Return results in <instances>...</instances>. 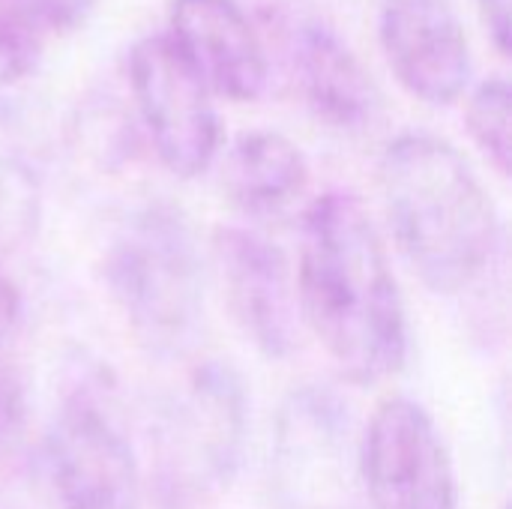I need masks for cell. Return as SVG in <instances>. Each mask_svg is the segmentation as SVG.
Segmentation results:
<instances>
[{
    "label": "cell",
    "instance_id": "e0dca14e",
    "mask_svg": "<svg viewBox=\"0 0 512 509\" xmlns=\"http://www.w3.org/2000/svg\"><path fill=\"white\" fill-rule=\"evenodd\" d=\"M18 321H21V294L15 282L6 276V270L0 267V342H6L15 333Z\"/></svg>",
    "mask_w": 512,
    "mask_h": 509
},
{
    "label": "cell",
    "instance_id": "6da1fadb",
    "mask_svg": "<svg viewBox=\"0 0 512 509\" xmlns=\"http://www.w3.org/2000/svg\"><path fill=\"white\" fill-rule=\"evenodd\" d=\"M300 321L351 384H381L408 360V312L384 237L354 192L330 189L303 216Z\"/></svg>",
    "mask_w": 512,
    "mask_h": 509
},
{
    "label": "cell",
    "instance_id": "5b68a950",
    "mask_svg": "<svg viewBox=\"0 0 512 509\" xmlns=\"http://www.w3.org/2000/svg\"><path fill=\"white\" fill-rule=\"evenodd\" d=\"M129 81L162 165L183 180L204 174L219 153L222 135L213 90L168 33L135 42Z\"/></svg>",
    "mask_w": 512,
    "mask_h": 509
},
{
    "label": "cell",
    "instance_id": "4fadbf2b",
    "mask_svg": "<svg viewBox=\"0 0 512 509\" xmlns=\"http://www.w3.org/2000/svg\"><path fill=\"white\" fill-rule=\"evenodd\" d=\"M54 30H63L54 0H0V87L36 69Z\"/></svg>",
    "mask_w": 512,
    "mask_h": 509
},
{
    "label": "cell",
    "instance_id": "8992f818",
    "mask_svg": "<svg viewBox=\"0 0 512 509\" xmlns=\"http://www.w3.org/2000/svg\"><path fill=\"white\" fill-rule=\"evenodd\" d=\"M45 456L60 509H144L135 450L90 393L60 405Z\"/></svg>",
    "mask_w": 512,
    "mask_h": 509
},
{
    "label": "cell",
    "instance_id": "52a82bcc",
    "mask_svg": "<svg viewBox=\"0 0 512 509\" xmlns=\"http://www.w3.org/2000/svg\"><path fill=\"white\" fill-rule=\"evenodd\" d=\"M210 252L237 330L267 360H288L300 342V303L285 252L240 225H219Z\"/></svg>",
    "mask_w": 512,
    "mask_h": 509
},
{
    "label": "cell",
    "instance_id": "8fae6325",
    "mask_svg": "<svg viewBox=\"0 0 512 509\" xmlns=\"http://www.w3.org/2000/svg\"><path fill=\"white\" fill-rule=\"evenodd\" d=\"M174 438L189 450L204 486H222L234 477L246 438V393L234 369L204 366L180 405Z\"/></svg>",
    "mask_w": 512,
    "mask_h": 509
},
{
    "label": "cell",
    "instance_id": "5bb4252c",
    "mask_svg": "<svg viewBox=\"0 0 512 509\" xmlns=\"http://www.w3.org/2000/svg\"><path fill=\"white\" fill-rule=\"evenodd\" d=\"M510 111L512 96L507 78L483 81L468 96V108H465V126L471 132V141L480 147V153L495 165L501 177L510 174L512 162Z\"/></svg>",
    "mask_w": 512,
    "mask_h": 509
},
{
    "label": "cell",
    "instance_id": "30bf717a",
    "mask_svg": "<svg viewBox=\"0 0 512 509\" xmlns=\"http://www.w3.org/2000/svg\"><path fill=\"white\" fill-rule=\"evenodd\" d=\"M285 42L297 87L321 123L339 132H363L378 120L384 105L381 90L354 48L330 24L318 18L291 21Z\"/></svg>",
    "mask_w": 512,
    "mask_h": 509
},
{
    "label": "cell",
    "instance_id": "7a4b0ae2",
    "mask_svg": "<svg viewBox=\"0 0 512 509\" xmlns=\"http://www.w3.org/2000/svg\"><path fill=\"white\" fill-rule=\"evenodd\" d=\"M381 198L396 246L435 294H462L495 264V201L450 141L432 132L393 138L381 156Z\"/></svg>",
    "mask_w": 512,
    "mask_h": 509
},
{
    "label": "cell",
    "instance_id": "3957f363",
    "mask_svg": "<svg viewBox=\"0 0 512 509\" xmlns=\"http://www.w3.org/2000/svg\"><path fill=\"white\" fill-rule=\"evenodd\" d=\"M105 285L147 348H189L204 315V264L189 219L165 201L135 210L105 252Z\"/></svg>",
    "mask_w": 512,
    "mask_h": 509
},
{
    "label": "cell",
    "instance_id": "9c48e42d",
    "mask_svg": "<svg viewBox=\"0 0 512 509\" xmlns=\"http://www.w3.org/2000/svg\"><path fill=\"white\" fill-rule=\"evenodd\" d=\"M168 36L198 69L213 96L252 102L267 87V51L234 0H171Z\"/></svg>",
    "mask_w": 512,
    "mask_h": 509
},
{
    "label": "cell",
    "instance_id": "277c9868",
    "mask_svg": "<svg viewBox=\"0 0 512 509\" xmlns=\"http://www.w3.org/2000/svg\"><path fill=\"white\" fill-rule=\"evenodd\" d=\"M357 471L372 509H459L453 453L411 396L384 399L366 423Z\"/></svg>",
    "mask_w": 512,
    "mask_h": 509
},
{
    "label": "cell",
    "instance_id": "ba28073f",
    "mask_svg": "<svg viewBox=\"0 0 512 509\" xmlns=\"http://www.w3.org/2000/svg\"><path fill=\"white\" fill-rule=\"evenodd\" d=\"M384 57L399 84L426 105H453L471 78V45L453 0H384Z\"/></svg>",
    "mask_w": 512,
    "mask_h": 509
},
{
    "label": "cell",
    "instance_id": "9a60e30c",
    "mask_svg": "<svg viewBox=\"0 0 512 509\" xmlns=\"http://www.w3.org/2000/svg\"><path fill=\"white\" fill-rule=\"evenodd\" d=\"M39 222V183L33 171L15 159L0 156V246L12 249L33 237Z\"/></svg>",
    "mask_w": 512,
    "mask_h": 509
},
{
    "label": "cell",
    "instance_id": "2e32d148",
    "mask_svg": "<svg viewBox=\"0 0 512 509\" xmlns=\"http://www.w3.org/2000/svg\"><path fill=\"white\" fill-rule=\"evenodd\" d=\"M483 27L498 48V54H510V0H477Z\"/></svg>",
    "mask_w": 512,
    "mask_h": 509
},
{
    "label": "cell",
    "instance_id": "7c38bea8",
    "mask_svg": "<svg viewBox=\"0 0 512 509\" xmlns=\"http://www.w3.org/2000/svg\"><path fill=\"white\" fill-rule=\"evenodd\" d=\"M306 186L309 162L303 150L282 132L249 129L237 135L225 153L222 192L243 216H282L303 198Z\"/></svg>",
    "mask_w": 512,
    "mask_h": 509
}]
</instances>
